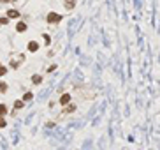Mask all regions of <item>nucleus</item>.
Returning a JSON list of instances; mask_svg holds the SVG:
<instances>
[{
	"mask_svg": "<svg viewBox=\"0 0 160 150\" xmlns=\"http://www.w3.org/2000/svg\"><path fill=\"white\" fill-rule=\"evenodd\" d=\"M62 20H63V14H58L55 11H51V13L46 14V21L49 25H58V23H62Z\"/></svg>",
	"mask_w": 160,
	"mask_h": 150,
	"instance_id": "nucleus-1",
	"label": "nucleus"
},
{
	"mask_svg": "<svg viewBox=\"0 0 160 150\" xmlns=\"http://www.w3.org/2000/svg\"><path fill=\"white\" fill-rule=\"evenodd\" d=\"M23 62H25V55H21V53H20V55H14V58H11L9 65H11L13 69H18Z\"/></svg>",
	"mask_w": 160,
	"mask_h": 150,
	"instance_id": "nucleus-2",
	"label": "nucleus"
},
{
	"mask_svg": "<svg viewBox=\"0 0 160 150\" xmlns=\"http://www.w3.org/2000/svg\"><path fill=\"white\" fill-rule=\"evenodd\" d=\"M27 30H28V25L25 20H20V21L16 23V32H18V34H25Z\"/></svg>",
	"mask_w": 160,
	"mask_h": 150,
	"instance_id": "nucleus-3",
	"label": "nucleus"
},
{
	"mask_svg": "<svg viewBox=\"0 0 160 150\" xmlns=\"http://www.w3.org/2000/svg\"><path fill=\"white\" fill-rule=\"evenodd\" d=\"M27 50L30 51V53H37V51L41 50V43H37V41H30V43L27 44Z\"/></svg>",
	"mask_w": 160,
	"mask_h": 150,
	"instance_id": "nucleus-4",
	"label": "nucleus"
},
{
	"mask_svg": "<svg viewBox=\"0 0 160 150\" xmlns=\"http://www.w3.org/2000/svg\"><path fill=\"white\" fill-rule=\"evenodd\" d=\"M6 16L9 18V20H18V18H21V13L18 11V9H7Z\"/></svg>",
	"mask_w": 160,
	"mask_h": 150,
	"instance_id": "nucleus-5",
	"label": "nucleus"
},
{
	"mask_svg": "<svg viewBox=\"0 0 160 150\" xmlns=\"http://www.w3.org/2000/svg\"><path fill=\"white\" fill-rule=\"evenodd\" d=\"M70 101H72V95H70V94L67 92V94H62V95H60V99H58V102H60L62 106H67V104H69Z\"/></svg>",
	"mask_w": 160,
	"mask_h": 150,
	"instance_id": "nucleus-6",
	"label": "nucleus"
},
{
	"mask_svg": "<svg viewBox=\"0 0 160 150\" xmlns=\"http://www.w3.org/2000/svg\"><path fill=\"white\" fill-rule=\"evenodd\" d=\"M77 6V0H63V7L67 11H74Z\"/></svg>",
	"mask_w": 160,
	"mask_h": 150,
	"instance_id": "nucleus-7",
	"label": "nucleus"
},
{
	"mask_svg": "<svg viewBox=\"0 0 160 150\" xmlns=\"http://www.w3.org/2000/svg\"><path fill=\"white\" fill-rule=\"evenodd\" d=\"M30 81H32V85H42V81H44V78H42L41 74H32V78H30Z\"/></svg>",
	"mask_w": 160,
	"mask_h": 150,
	"instance_id": "nucleus-8",
	"label": "nucleus"
},
{
	"mask_svg": "<svg viewBox=\"0 0 160 150\" xmlns=\"http://www.w3.org/2000/svg\"><path fill=\"white\" fill-rule=\"evenodd\" d=\"M74 111H76V104H72V102H69L67 106H63V111H62V113L69 115V113H74Z\"/></svg>",
	"mask_w": 160,
	"mask_h": 150,
	"instance_id": "nucleus-9",
	"label": "nucleus"
},
{
	"mask_svg": "<svg viewBox=\"0 0 160 150\" xmlns=\"http://www.w3.org/2000/svg\"><path fill=\"white\" fill-rule=\"evenodd\" d=\"M14 111H18V110H23V108H25V102H23V101L21 99H18V101H14Z\"/></svg>",
	"mask_w": 160,
	"mask_h": 150,
	"instance_id": "nucleus-10",
	"label": "nucleus"
},
{
	"mask_svg": "<svg viewBox=\"0 0 160 150\" xmlns=\"http://www.w3.org/2000/svg\"><path fill=\"white\" fill-rule=\"evenodd\" d=\"M32 99H34V94H32V92H25V94H23V97H21V101H23L25 104H27L28 101H32Z\"/></svg>",
	"mask_w": 160,
	"mask_h": 150,
	"instance_id": "nucleus-11",
	"label": "nucleus"
},
{
	"mask_svg": "<svg viewBox=\"0 0 160 150\" xmlns=\"http://www.w3.org/2000/svg\"><path fill=\"white\" fill-rule=\"evenodd\" d=\"M7 113H9V108H7V104L0 102V117H6Z\"/></svg>",
	"mask_w": 160,
	"mask_h": 150,
	"instance_id": "nucleus-12",
	"label": "nucleus"
},
{
	"mask_svg": "<svg viewBox=\"0 0 160 150\" xmlns=\"http://www.w3.org/2000/svg\"><path fill=\"white\" fill-rule=\"evenodd\" d=\"M7 88H9V85H7L6 81H0V94H6Z\"/></svg>",
	"mask_w": 160,
	"mask_h": 150,
	"instance_id": "nucleus-13",
	"label": "nucleus"
},
{
	"mask_svg": "<svg viewBox=\"0 0 160 150\" xmlns=\"http://www.w3.org/2000/svg\"><path fill=\"white\" fill-rule=\"evenodd\" d=\"M9 21H11V20H9L7 16H0V25H9Z\"/></svg>",
	"mask_w": 160,
	"mask_h": 150,
	"instance_id": "nucleus-14",
	"label": "nucleus"
},
{
	"mask_svg": "<svg viewBox=\"0 0 160 150\" xmlns=\"http://www.w3.org/2000/svg\"><path fill=\"white\" fill-rule=\"evenodd\" d=\"M7 72H9V71H7V67H6V65H2V64H0V76H6Z\"/></svg>",
	"mask_w": 160,
	"mask_h": 150,
	"instance_id": "nucleus-15",
	"label": "nucleus"
},
{
	"mask_svg": "<svg viewBox=\"0 0 160 150\" xmlns=\"http://www.w3.org/2000/svg\"><path fill=\"white\" fill-rule=\"evenodd\" d=\"M42 37H44V44H46V46H49V44H51V37H49L48 34H44Z\"/></svg>",
	"mask_w": 160,
	"mask_h": 150,
	"instance_id": "nucleus-16",
	"label": "nucleus"
},
{
	"mask_svg": "<svg viewBox=\"0 0 160 150\" xmlns=\"http://www.w3.org/2000/svg\"><path fill=\"white\" fill-rule=\"evenodd\" d=\"M7 127V122H6V117H0V129Z\"/></svg>",
	"mask_w": 160,
	"mask_h": 150,
	"instance_id": "nucleus-17",
	"label": "nucleus"
},
{
	"mask_svg": "<svg viewBox=\"0 0 160 150\" xmlns=\"http://www.w3.org/2000/svg\"><path fill=\"white\" fill-rule=\"evenodd\" d=\"M56 69H58V65H56V64H53V65H49V67H48V72H55Z\"/></svg>",
	"mask_w": 160,
	"mask_h": 150,
	"instance_id": "nucleus-18",
	"label": "nucleus"
},
{
	"mask_svg": "<svg viewBox=\"0 0 160 150\" xmlns=\"http://www.w3.org/2000/svg\"><path fill=\"white\" fill-rule=\"evenodd\" d=\"M46 127H48V129L55 127V122H46Z\"/></svg>",
	"mask_w": 160,
	"mask_h": 150,
	"instance_id": "nucleus-19",
	"label": "nucleus"
},
{
	"mask_svg": "<svg viewBox=\"0 0 160 150\" xmlns=\"http://www.w3.org/2000/svg\"><path fill=\"white\" fill-rule=\"evenodd\" d=\"M11 0H0V4H9Z\"/></svg>",
	"mask_w": 160,
	"mask_h": 150,
	"instance_id": "nucleus-20",
	"label": "nucleus"
},
{
	"mask_svg": "<svg viewBox=\"0 0 160 150\" xmlns=\"http://www.w3.org/2000/svg\"><path fill=\"white\" fill-rule=\"evenodd\" d=\"M11 2H20V0H11Z\"/></svg>",
	"mask_w": 160,
	"mask_h": 150,
	"instance_id": "nucleus-21",
	"label": "nucleus"
}]
</instances>
